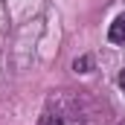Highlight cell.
Segmentation results:
<instances>
[{"instance_id":"6da1fadb","label":"cell","mask_w":125,"mask_h":125,"mask_svg":"<svg viewBox=\"0 0 125 125\" xmlns=\"http://www.w3.org/2000/svg\"><path fill=\"white\" fill-rule=\"evenodd\" d=\"M108 38H111V44H125V12L111 23V29H108Z\"/></svg>"},{"instance_id":"7a4b0ae2","label":"cell","mask_w":125,"mask_h":125,"mask_svg":"<svg viewBox=\"0 0 125 125\" xmlns=\"http://www.w3.org/2000/svg\"><path fill=\"white\" fill-rule=\"evenodd\" d=\"M38 125H64V114L58 108H55V111H44L41 119H38Z\"/></svg>"},{"instance_id":"3957f363","label":"cell","mask_w":125,"mask_h":125,"mask_svg":"<svg viewBox=\"0 0 125 125\" xmlns=\"http://www.w3.org/2000/svg\"><path fill=\"white\" fill-rule=\"evenodd\" d=\"M73 67H76L79 73H87V67H90V58H87V55H84V58H76V64H73Z\"/></svg>"},{"instance_id":"277c9868","label":"cell","mask_w":125,"mask_h":125,"mask_svg":"<svg viewBox=\"0 0 125 125\" xmlns=\"http://www.w3.org/2000/svg\"><path fill=\"white\" fill-rule=\"evenodd\" d=\"M119 84H122V90H125V70L119 73Z\"/></svg>"},{"instance_id":"5b68a950","label":"cell","mask_w":125,"mask_h":125,"mask_svg":"<svg viewBox=\"0 0 125 125\" xmlns=\"http://www.w3.org/2000/svg\"><path fill=\"white\" fill-rule=\"evenodd\" d=\"M119 125H125V122H119Z\"/></svg>"}]
</instances>
